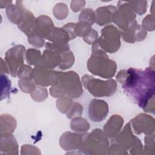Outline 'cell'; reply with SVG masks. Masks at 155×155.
Wrapping results in <instances>:
<instances>
[{
  "instance_id": "obj_2",
  "label": "cell",
  "mask_w": 155,
  "mask_h": 155,
  "mask_svg": "<svg viewBox=\"0 0 155 155\" xmlns=\"http://www.w3.org/2000/svg\"><path fill=\"white\" fill-rule=\"evenodd\" d=\"M83 89L78 74L74 71L59 72L57 82L50 89V93L54 97H79Z\"/></svg>"
},
{
  "instance_id": "obj_6",
  "label": "cell",
  "mask_w": 155,
  "mask_h": 155,
  "mask_svg": "<svg viewBox=\"0 0 155 155\" xmlns=\"http://www.w3.org/2000/svg\"><path fill=\"white\" fill-rule=\"evenodd\" d=\"M97 42L103 50L115 52L120 47V33L113 25L105 27L101 31V36Z\"/></svg>"
},
{
  "instance_id": "obj_27",
  "label": "cell",
  "mask_w": 155,
  "mask_h": 155,
  "mask_svg": "<svg viewBox=\"0 0 155 155\" xmlns=\"http://www.w3.org/2000/svg\"><path fill=\"white\" fill-rule=\"evenodd\" d=\"M96 20V15L91 8L84 9L80 14L79 21H85L93 25Z\"/></svg>"
},
{
  "instance_id": "obj_28",
  "label": "cell",
  "mask_w": 155,
  "mask_h": 155,
  "mask_svg": "<svg viewBox=\"0 0 155 155\" xmlns=\"http://www.w3.org/2000/svg\"><path fill=\"white\" fill-rule=\"evenodd\" d=\"M31 96L33 100L38 102L45 100L47 97V90L42 87H36L34 91L31 93Z\"/></svg>"
},
{
  "instance_id": "obj_1",
  "label": "cell",
  "mask_w": 155,
  "mask_h": 155,
  "mask_svg": "<svg viewBox=\"0 0 155 155\" xmlns=\"http://www.w3.org/2000/svg\"><path fill=\"white\" fill-rule=\"evenodd\" d=\"M116 78L128 97L144 110L154 96V71L150 68L144 71L130 68L120 71Z\"/></svg>"
},
{
  "instance_id": "obj_30",
  "label": "cell",
  "mask_w": 155,
  "mask_h": 155,
  "mask_svg": "<svg viewBox=\"0 0 155 155\" xmlns=\"http://www.w3.org/2000/svg\"><path fill=\"white\" fill-rule=\"evenodd\" d=\"M71 107V110L68 111V113H67V117L69 119H72L81 116L83 110L82 106L78 103H74Z\"/></svg>"
},
{
  "instance_id": "obj_24",
  "label": "cell",
  "mask_w": 155,
  "mask_h": 155,
  "mask_svg": "<svg viewBox=\"0 0 155 155\" xmlns=\"http://www.w3.org/2000/svg\"><path fill=\"white\" fill-rule=\"evenodd\" d=\"M91 24L85 21H81L75 25V33L79 36H86L90 32Z\"/></svg>"
},
{
  "instance_id": "obj_23",
  "label": "cell",
  "mask_w": 155,
  "mask_h": 155,
  "mask_svg": "<svg viewBox=\"0 0 155 155\" xmlns=\"http://www.w3.org/2000/svg\"><path fill=\"white\" fill-rule=\"evenodd\" d=\"M32 78H21L18 81V85L21 90L26 93H31L35 89L34 81Z\"/></svg>"
},
{
  "instance_id": "obj_3",
  "label": "cell",
  "mask_w": 155,
  "mask_h": 155,
  "mask_svg": "<svg viewBox=\"0 0 155 155\" xmlns=\"http://www.w3.org/2000/svg\"><path fill=\"white\" fill-rule=\"evenodd\" d=\"M87 67L91 73L108 79L114 75L117 66L114 61L108 59L97 41L93 44L92 54L88 61Z\"/></svg>"
},
{
  "instance_id": "obj_19",
  "label": "cell",
  "mask_w": 155,
  "mask_h": 155,
  "mask_svg": "<svg viewBox=\"0 0 155 155\" xmlns=\"http://www.w3.org/2000/svg\"><path fill=\"white\" fill-rule=\"evenodd\" d=\"M16 122L11 115L4 114L1 116V134L12 133L16 128Z\"/></svg>"
},
{
  "instance_id": "obj_9",
  "label": "cell",
  "mask_w": 155,
  "mask_h": 155,
  "mask_svg": "<svg viewBox=\"0 0 155 155\" xmlns=\"http://www.w3.org/2000/svg\"><path fill=\"white\" fill-rule=\"evenodd\" d=\"M58 74L59 71L36 66L33 70V79L34 82L41 86L53 85L57 82Z\"/></svg>"
},
{
  "instance_id": "obj_22",
  "label": "cell",
  "mask_w": 155,
  "mask_h": 155,
  "mask_svg": "<svg viewBox=\"0 0 155 155\" xmlns=\"http://www.w3.org/2000/svg\"><path fill=\"white\" fill-rule=\"evenodd\" d=\"M41 52L36 49H29L26 53V59L27 63L36 66L40 64L41 59Z\"/></svg>"
},
{
  "instance_id": "obj_18",
  "label": "cell",
  "mask_w": 155,
  "mask_h": 155,
  "mask_svg": "<svg viewBox=\"0 0 155 155\" xmlns=\"http://www.w3.org/2000/svg\"><path fill=\"white\" fill-rule=\"evenodd\" d=\"M18 27L26 35L31 36L35 34L36 31V19L30 11L26 10L24 18L22 22L18 25Z\"/></svg>"
},
{
  "instance_id": "obj_29",
  "label": "cell",
  "mask_w": 155,
  "mask_h": 155,
  "mask_svg": "<svg viewBox=\"0 0 155 155\" xmlns=\"http://www.w3.org/2000/svg\"><path fill=\"white\" fill-rule=\"evenodd\" d=\"M1 100H2L4 98H5L7 96L9 95V91L10 90L11 83L10 81L8 79V77L5 75L1 74Z\"/></svg>"
},
{
  "instance_id": "obj_32",
  "label": "cell",
  "mask_w": 155,
  "mask_h": 155,
  "mask_svg": "<svg viewBox=\"0 0 155 155\" xmlns=\"http://www.w3.org/2000/svg\"><path fill=\"white\" fill-rule=\"evenodd\" d=\"M84 40L88 44H93L97 41V33L95 30H91L88 35L84 38Z\"/></svg>"
},
{
  "instance_id": "obj_13",
  "label": "cell",
  "mask_w": 155,
  "mask_h": 155,
  "mask_svg": "<svg viewBox=\"0 0 155 155\" xmlns=\"http://www.w3.org/2000/svg\"><path fill=\"white\" fill-rule=\"evenodd\" d=\"M114 6L108 5L101 7L96 10V22L99 25H104L113 21L114 15L116 11Z\"/></svg>"
},
{
  "instance_id": "obj_33",
  "label": "cell",
  "mask_w": 155,
  "mask_h": 155,
  "mask_svg": "<svg viewBox=\"0 0 155 155\" xmlns=\"http://www.w3.org/2000/svg\"><path fill=\"white\" fill-rule=\"evenodd\" d=\"M75 25L76 24L74 23H68L62 27L68 33L70 39H73L76 36L75 33Z\"/></svg>"
},
{
  "instance_id": "obj_20",
  "label": "cell",
  "mask_w": 155,
  "mask_h": 155,
  "mask_svg": "<svg viewBox=\"0 0 155 155\" xmlns=\"http://www.w3.org/2000/svg\"><path fill=\"white\" fill-rule=\"evenodd\" d=\"M70 127L71 130L75 131L84 132L89 129L90 124L84 118L76 117L71 120Z\"/></svg>"
},
{
  "instance_id": "obj_16",
  "label": "cell",
  "mask_w": 155,
  "mask_h": 155,
  "mask_svg": "<svg viewBox=\"0 0 155 155\" xmlns=\"http://www.w3.org/2000/svg\"><path fill=\"white\" fill-rule=\"evenodd\" d=\"M53 24L49 17L40 16L36 19V31L35 34L46 38L54 28Z\"/></svg>"
},
{
  "instance_id": "obj_10",
  "label": "cell",
  "mask_w": 155,
  "mask_h": 155,
  "mask_svg": "<svg viewBox=\"0 0 155 155\" xmlns=\"http://www.w3.org/2000/svg\"><path fill=\"white\" fill-rule=\"evenodd\" d=\"M108 113V104L102 100L93 99L89 105L88 115L94 122H101L104 120Z\"/></svg>"
},
{
  "instance_id": "obj_8",
  "label": "cell",
  "mask_w": 155,
  "mask_h": 155,
  "mask_svg": "<svg viewBox=\"0 0 155 155\" xmlns=\"http://www.w3.org/2000/svg\"><path fill=\"white\" fill-rule=\"evenodd\" d=\"M120 2L121 4L114 15L113 21L123 31L134 21L136 16L128 2H124V4Z\"/></svg>"
},
{
  "instance_id": "obj_11",
  "label": "cell",
  "mask_w": 155,
  "mask_h": 155,
  "mask_svg": "<svg viewBox=\"0 0 155 155\" xmlns=\"http://www.w3.org/2000/svg\"><path fill=\"white\" fill-rule=\"evenodd\" d=\"M85 134H79L66 132L60 138L61 147L64 150L75 149L80 147Z\"/></svg>"
},
{
  "instance_id": "obj_15",
  "label": "cell",
  "mask_w": 155,
  "mask_h": 155,
  "mask_svg": "<svg viewBox=\"0 0 155 155\" xmlns=\"http://www.w3.org/2000/svg\"><path fill=\"white\" fill-rule=\"evenodd\" d=\"M123 123L122 117L116 114L112 116L104 127L105 134L109 137H114L119 132Z\"/></svg>"
},
{
  "instance_id": "obj_5",
  "label": "cell",
  "mask_w": 155,
  "mask_h": 155,
  "mask_svg": "<svg viewBox=\"0 0 155 155\" xmlns=\"http://www.w3.org/2000/svg\"><path fill=\"white\" fill-rule=\"evenodd\" d=\"M107 136L101 130L95 129L90 134H85L80 150L84 153L91 154L92 150H108Z\"/></svg>"
},
{
  "instance_id": "obj_17",
  "label": "cell",
  "mask_w": 155,
  "mask_h": 155,
  "mask_svg": "<svg viewBox=\"0 0 155 155\" xmlns=\"http://www.w3.org/2000/svg\"><path fill=\"white\" fill-rule=\"evenodd\" d=\"M18 143L12 133H4L1 136V150L4 154H18Z\"/></svg>"
},
{
  "instance_id": "obj_14",
  "label": "cell",
  "mask_w": 155,
  "mask_h": 155,
  "mask_svg": "<svg viewBox=\"0 0 155 155\" xmlns=\"http://www.w3.org/2000/svg\"><path fill=\"white\" fill-rule=\"evenodd\" d=\"M19 4H11L7 8L6 13L9 20L17 25L20 24L23 21L26 9L24 8L22 2H18Z\"/></svg>"
},
{
  "instance_id": "obj_31",
  "label": "cell",
  "mask_w": 155,
  "mask_h": 155,
  "mask_svg": "<svg viewBox=\"0 0 155 155\" xmlns=\"http://www.w3.org/2000/svg\"><path fill=\"white\" fill-rule=\"evenodd\" d=\"M28 41L30 43L31 45L37 47H42L44 42V39L43 38L39 36L38 35H32L31 36H28Z\"/></svg>"
},
{
  "instance_id": "obj_26",
  "label": "cell",
  "mask_w": 155,
  "mask_h": 155,
  "mask_svg": "<svg viewBox=\"0 0 155 155\" xmlns=\"http://www.w3.org/2000/svg\"><path fill=\"white\" fill-rule=\"evenodd\" d=\"M71 102L72 101L70 97L67 96L62 97V98L57 101V108L61 113H65L68 112V109L71 106Z\"/></svg>"
},
{
  "instance_id": "obj_21",
  "label": "cell",
  "mask_w": 155,
  "mask_h": 155,
  "mask_svg": "<svg viewBox=\"0 0 155 155\" xmlns=\"http://www.w3.org/2000/svg\"><path fill=\"white\" fill-rule=\"evenodd\" d=\"M61 61L59 67L62 70L69 68L73 65L74 61V55L70 51H67L61 54Z\"/></svg>"
},
{
  "instance_id": "obj_12",
  "label": "cell",
  "mask_w": 155,
  "mask_h": 155,
  "mask_svg": "<svg viewBox=\"0 0 155 155\" xmlns=\"http://www.w3.org/2000/svg\"><path fill=\"white\" fill-rule=\"evenodd\" d=\"M61 61V54L53 51L46 50L44 51V54L41 57V62L38 66L50 70L59 65Z\"/></svg>"
},
{
  "instance_id": "obj_7",
  "label": "cell",
  "mask_w": 155,
  "mask_h": 155,
  "mask_svg": "<svg viewBox=\"0 0 155 155\" xmlns=\"http://www.w3.org/2000/svg\"><path fill=\"white\" fill-rule=\"evenodd\" d=\"M25 48L24 46L18 45L9 49L5 54V61L8 65L10 73L13 77L18 75V71L24 65Z\"/></svg>"
},
{
  "instance_id": "obj_25",
  "label": "cell",
  "mask_w": 155,
  "mask_h": 155,
  "mask_svg": "<svg viewBox=\"0 0 155 155\" xmlns=\"http://www.w3.org/2000/svg\"><path fill=\"white\" fill-rule=\"evenodd\" d=\"M53 13L56 18L61 20L67 17L68 13V9L65 4L59 3L54 7Z\"/></svg>"
},
{
  "instance_id": "obj_4",
  "label": "cell",
  "mask_w": 155,
  "mask_h": 155,
  "mask_svg": "<svg viewBox=\"0 0 155 155\" xmlns=\"http://www.w3.org/2000/svg\"><path fill=\"white\" fill-rule=\"evenodd\" d=\"M82 81L85 88L96 97L110 96L117 89V84L113 79L104 81L85 74L82 77Z\"/></svg>"
}]
</instances>
